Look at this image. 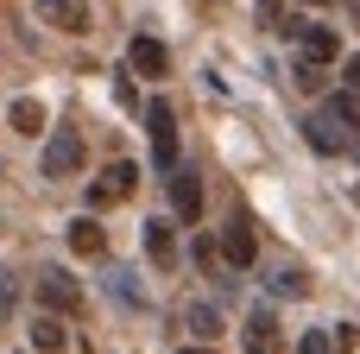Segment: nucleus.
Instances as JSON below:
<instances>
[{
    "label": "nucleus",
    "instance_id": "1",
    "mask_svg": "<svg viewBox=\"0 0 360 354\" xmlns=\"http://www.w3.org/2000/svg\"><path fill=\"white\" fill-rule=\"evenodd\" d=\"M133 190H139V165H133V158H114V165L89 184V209H114V203H127Z\"/></svg>",
    "mask_w": 360,
    "mask_h": 354
},
{
    "label": "nucleus",
    "instance_id": "2",
    "mask_svg": "<svg viewBox=\"0 0 360 354\" xmlns=\"http://www.w3.org/2000/svg\"><path fill=\"white\" fill-rule=\"evenodd\" d=\"M38 171H44V177H76V171H82V133L57 127V133L44 139V158H38Z\"/></svg>",
    "mask_w": 360,
    "mask_h": 354
},
{
    "label": "nucleus",
    "instance_id": "3",
    "mask_svg": "<svg viewBox=\"0 0 360 354\" xmlns=\"http://www.w3.org/2000/svg\"><path fill=\"white\" fill-rule=\"evenodd\" d=\"M285 32L297 38V57H304V63H335V57H342V38H335L329 25H304V19H291Z\"/></svg>",
    "mask_w": 360,
    "mask_h": 354
},
{
    "label": "nucleus",
    "instance_id": "4",
    "mask_svg": "<svg viewBox=\"0 0 360 354\" xmlns=\"http://www.w3.org/2000/svg\"><path fill=\"white\" fill-rule=\"evenodd\" d=\"M146 127H152V158H158V171H177V114H171L165 101H152V108H146Z\"/></svg>",
    "mask_w": 360,
    "mask_h": 354
},
{
    "label": "nucleus",
    "instance_id": "5",
    "mask_svg": "<svg viewBox=\"0 0 360 354\" xmlns=\"http://www.w3.org/2000/svg\"><path fill=\"white\" fill-rule=\"evenodd\" d=\"M38 304H44L51 317H76V310H82V285H76L70 272H38Z\"/></svg>",
    "mask_w": 360,
    "mask_h": 354
},
{
    "label": "nucleus",
    "instance_id": "6",
    "mask_svg": "<svg viewBox=\"0 0 360 354\" xmlns=\"http://www.w3.org/2000/svg\"><path fill=\"white\" fill-rule=\"evenodd\" d=\"M221 260H228L234 272H247V266L259 260V234H253V222H247V215H234V222L221 228Z\"/></svg>",
    "mask_w": 360,
    "mask_h": 354
},
{
    "label": "nucleus",
    "instance_id": "7",
    "mask_svg": "<svg viewBox=\"0 0 360 354\" xmlns=\"http://www.w3.org/2000/svg\"><path fill=\"white\" fill-rule=\"evenodd\" d=\"M304 139H310L316 152H342V146H348L354 133H348V127H342V120H335V114L323 108V114H310V120H304Z\"/></svg>",
    "mask_w": 360,
    "mask_h": 354
},
{
    "label": "nucleus",
    "instance_id": "8",
    "mask_svg": "<svg viewBox=\"0 0 360 354\" xmlns=\"http://www.w3.org/2000/svg\"><path fill=\"white\" fill-rule=\"evenodd\" d=\"M38 19L57 32H89V0H38Z\"/></svg>",
    "mask_w": 360,
    "mask_h": 354
},
{
    "label": "nucleus",
    "instance_id": "9",
    "mask_svg": "<svg viewBox=\"0 0 360 354\" xmlns=\"http://www.w3.org/2000/svg\"><path fill=\"white\" fill-rule=\"evenodd\" d=\"M127 63H133L139 76H165V70H171V51H165L158 38H146V32H139V38L127 44Z\"/></svg>",
    "mask_w": 360,
    "mask_h": 354
},
{
    "label": "nucleus",
    "instance_id": "10",
    "mask_svg": "<svg viewBox=\"0 0 360 354\" xmlns=\"http://www.w3.org/2000/svg\"><path fill=\"white\" fill-rule=\"evenodd\" d=\"M171 209H177V222H196V215H202V184H196V171H171Z\"/></svg>",
    "mask_w": 360,
    "mask_h": 354
},
{
    "label": "nucleus",
    "instance_id": "11",
    "mask_svg": "<svg viewBox=\"0 0 360 354\" xmlns=\"http://www.w3.org/2000/svg\"><path fill=\"white\" fill-rule=\"evenodd\" d=\"M278 348H285L278 317H272V310H253V317H247V354H278Z\"/></svg>",
    "mask_w": 360,
    "mask_h": 354
},
{
    "label": "nucleus",
    "instance_id": "12",
    "mask_svg": "<svg viewBox=\"0 0 360 354\" xmlns=\"http://www.w3.org/2000/svg\"><path fill=\"white\" fill-rule=\"evenodd\" d=\"M70 247H76L82 260H101V253H108V234H101V222H95V215L70 222Z\"/></svg>",
    "mask_w": 360,
    "mask_h": 354
},
{
    "label": "nucleus",
    "instance_id": "13",
    "mask_svg": "<svg viewBox=\"0 0 360 354\" xmlns=\"http://www.w3.org/2000/svg\"><path fill=\"white\" fill-rule=\"evenodd\" d=\"M6 120H13V133H25V139H38V133H44V101H32V95H19V101L6 108Z\"/></svg>",
    "mask_w": 360,
    "mask_h": 354
},
{
    "label": "nucleus",
    "instance_id": "14",
    "mask_svg": "<svg viewBox=\"0 0 360 354\" xmlns=\"http://www.w3.org/2000/svg\"><path fill=\"white\" fill-rule=\"evenodd\" d=\"M146 253H152V266H177V234H171V222H146Z\"/></svg>",
    "mask_w": 360,
    "mask_h": 354
},
{
    "label": "nucleus",
    "instance_id": "15",
    "mask_svg": "<svg viewBox=\"0 0 360 354\" xmlns=\"http://www.w3.org/2000/svg\"><path fill=\"white\" fill-rule=\"evenodd\" d=\"M184 329H190L196 342H221V310H215V304H190V310H184Z\"/></svg>",
    "mask_w": 360,
    "mask_h": 354
},
{
    "label": "nucleus",
    "instance_id": "16",
    "mask_svg": "<svg viewBox=\"0 0 360 354\" xmlns=\"http://www.w3.org/2000/svg\"><path fill=\"white\" fill-rule=\"evenodd\" d=\"M32 348H38V354H57V348H70V329H63V317H51V310H44V317L32 323Z\"/></svg>",
    "mask_w": 360,
    "mask_h": 354
},
{
    "label": "nucleus",
    "instance_id": "17",
    "mask_svg": "<svg viewBox=\"0 0 360 354\" xmlns=\"http://www.w3.org/2000/svg\"><path fill=\"white\" fill-rule=\"evenodd\" d=\"M329 114H335V120H342L348 133H360V95H354V89H342V95L329 101Z\"/></svg>",
    "mask_w": 360,
    "mask_h": 354
},
{
    "label": "nucleus",
    "instance_id": "18",
    "mask_svg": "<svg viewBox=\"0 0 360 354\" xmlns=\"http://www.w3.org/2000/svg\"><path fill=\"white\" fill-rule=\"evenodd\" d=\"M253 13H259V25H272V32H285V25H291V0H259Z\"/></svg>",
    "mask_w": 360,
    "mask_h": 354
},
{
    "label": "nucleus",
    "instance_id": "19",
    "mask_svg": "<svg viewBox=\"0 0 360 354\" xmlns=\"http://www.w3.org/2000/svg\"><path fill=\"white\" fill-rule=\"evenodd\" d=\"M272 291H278V298H304V291H310V279H304V272H278V279H272Z\"/></svg>",
    "mask_w": 360,
    "mask_h": 354
},
{
    "label": "nucleus",
    "instance_id": "20",
    "mask_svg": "<svg viewBox=\"0 0 360 354\" xmlns=\"http://www.w3.org/2000/svg\"><path fill=\"white\" fill-rule=\"evenodd\" d=\"M323 82H329V76H323V63H304V57H297V89H310V95H316Z\"/></svg>",
    "mask_w": 360,
    "mask_h": 354
},
{
    "label": "nucleus",
    "instance_id": "21",
    "mask_svg": "<svg viewBox=\"0 0 360 354\" xmlns=\"http://www.w3.org/2000/svg\"><path fill=\"white\" fill-rule=\"evenodd\" d=\"M297 354H335V342H329V336H323V329H310V336H304V342H297Z\"/></svg>",
    "mask_w": 360,
    "mask_h": 354
},
{
    "label": "nucleus",
    "instance_id": "22",
    "mask_svg": "<svg viewBox=\"0 0 360 354\" xmlns=\"http://www.w3.org/2000/svg\"><path fill=\"white\" fill-rule=\"evenodd\" d=\"M329 342H335V354H354V348H360V329H348V323H342V329H335Z\"/></svg>",
    "mask_w": 360,
    "mask_h": 354
},
{
    "label": "nucleus",
    "instance_id": "23",
    "mask_svg": "<svg viewBox=\"0 0 360 354\" xmlns=\"http://www.w3.org/2000/svg\"><path fill=\"white\" fill-rule=\"evenodd\" d=\"M342 76H348V89L360 95V57H348V70H342Z\"/></svg>",
    "mask_w": 360,
    "mask_h": 354
},
{
    "label": "nucleus",
    "instance_id": "24",
    "mask_svg": "<svg viewBox=\"0 0 360 354\" xmlns=\"http://www.w3.org/2000/svg\"><path fill=\"white\" fill-rule=\"evenodd\" d=\"M13 298H19V291H13V279H0V310H13Z\"/></svg>",
    "mask_w": 360,
    "mask_h": 354
},
{
    "label": "nucleus",
    "instance_id": "25",
    "mask_svg": "<svg viewBox=\"0 0 360 354\" xmlns=\"http://www.w3.org/2000/svg\"><path fill=\"white\" fill-rule=\"evenodd\" d=\"M184 354H215V348H209V342H196V348H184Z\"/></svg>",
    "mask_w": 360,
    "mask_h": 354
},
{
    "label": "nucleus",
    "instance_id": "26",
    "mask_svg": "<svg viewBox=\"0 0 360 354\" xmlns=\"http://www.w3.org/2000/svg\"><path fill=\"white\" fill-rule=\"evenodd\" d=\"M304 6H335V0H304Z\"/></svg>",
    "mask_w": 360,
    "mask_h": 354
},
{
    "label": "nucleus",
    "instance_id": "27",
    "mask_svg": "<svg viewBox=\"0 0 360 354\" xmlns=\"http://www.w3.org/2000/svg\"><path fill=\"white\" fill-rule=\"evenodd\" d=\"M354 25H360V0H354Z\"/></svg>",
    "mask_w": 360,
    "mask_h": 354
}]
</instances>
